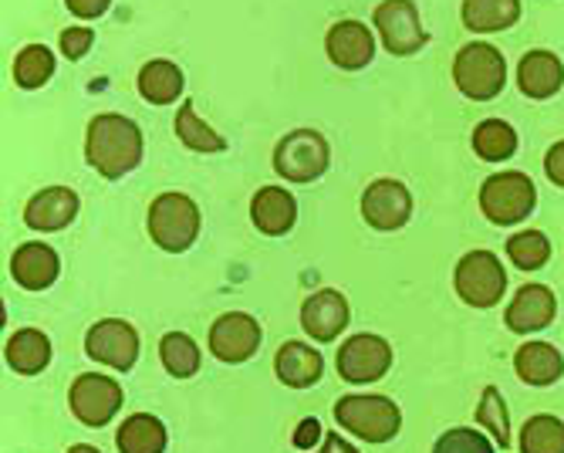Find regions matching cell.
<instances>
[{
    "label": "cell",
    "mask_w": 564,
    "mask_h": 453,
    "mask_svg": "<svg viewBox=\"0 0 564 453\" xmlns=\"http://www.w3.org/2000/svg\"><path fill=\"white\" fill-rule=\"evenodd\" d=\"M261 348V325L243 312L220 315L210 328V352L220 363H247L253 352Z\"/></svg>",
    "instance_id": "4fadbf2b"
},
{
    "label": "cell",
    "mask_w": 564,
    "mask_h": 453,
    "mask_svg": "<svg viewBox=\"0 0 564 453\" xmlns=\"http://www.w3.org/2000/svg\"><path fill=\"white\" fill-rule=\"evenodd\" d=\"M534 204H538V190H534L531 176H524L521 170L494 173L480 186V211L497 227H514V224L528 220Z\"/></svg>",
    "instance_id": "3957f363"
},
{
    "label": "cell",
    "mask_w": 564,
    "mask_h": 453,
    "mask_svg": "<svg viewBox=\"0 0 564 453\" xmlns=\"http://www.w3.org/2000/svg\"><path fill=\"white\" fill-rule=\"evenodd\" d=\"M453 284L470 309H494L507 291V274L497 255H490V250H470L467 258H459Z\"/></svg>",
    "instance_id": "52a82bcc"
},
{
    "label": "cell",
    "mask_w": 564,
    "mask_h": 453,
    "mask_svg": "<svg viewBox=\"0 0 564 453\" xmlns=\"http://www.w3.org/2000/svg\"><path fill=\"white\" fill-rule=\"evenodd\" d=\"M477 423H480L484 430H490V433H494V443H497V446H514V443H510V420H507L503 396H500L494 386H490V389H484V396H480Z\"/></svg>",
    "instance_id": "d6a6232c"
},
{
    "label": "cell",
    "mask_w": 564,
    "mask_h": 453,
    "mask_svg": "<svg viewBox=\"0 0 564 453\" xmlns=\"http://www.w3.org/2000/svg\"><path fill=\"white\" fill-rule=\"evenodd\" d=\"M318 436H322L318 420L307 417V420H304V423H297V430H294V446H297V450H312V446L318 443Z\"/></svg>",
    "instance_id": "74e56055"
},
{
    "label": "cell",
    "mask_w": 564,
    "mask_h": 453,
    "mask_svg": "<svg viewBox=\"0 0 564 453\" xmlns=\"http://www.w3.org/2000/svg\"><path fill=\"white\" fill-rule=\"evenodd\" d=\"M335 420L369 443H389L402 427L399 407L386 396H341L335 402Z\"/></svg>",
    "instance_id": "5b68a950"
},
{
    "label": "cell",
    "mask_w": 564,
    "mask_h": 453,
    "mask_svg": "<svg viewBox=\"0 0 564 453\" xmlns=\"http://www.w3.org/2000/svg\"><path fill=\"white\" fill-rule=\"evenodd\" d=\"M62 261L47 244H21L11 258V278L28 291H44L58 281Z\"/></svg>",
    "instance_id": "ac0fdd59"
},
{
    "label": "cell",
    "mask_w": 564,
    "mask_h": 453,
    "mask_svg": "<svg viewBox=\"0 0 564 453\" xmlns=\"http://www.w3.org/2000/svg\"><path fill=\"white\" fill-rule=\"evenodd\" d=\"M55 55H51V47H44V44H28V47H21L18 52V58H14V82L21 85V88H41V85H47L51 82V75H55Z\"/></svg>",
    "instance_id": "f1b7e54d"
},
{
    "label": "cell",
    "mask_w": 564,
    "mask_h": 453,
    "mask_svg": "<svg viewBox=\"0 0 564 453\" xmlns=\"http://www.w3.org/2000/svg\"><path fill=\"white\" fill-rule=\"evenodd\" d=\"M176 136L186 149H193V153H220V149L227 145V139L220 132H214L207 122H203L196 116V106L186 103L180 112H176Z\"/></svg>",
    "instance_id": "83f0119b"
},
{
    "label": "cell",
    "mask_w": 564,
    "mask_h": 453,
    "mask_svg": "<svg viewBox=\"0 0 564 453\" xmlns=\"http://www.w3.org/2000/svg\"><path fill=\"white\" fill-rule=\"evenodd\" d=\"M250 217L253 224H258L261 234L268 237H281L294 227L297 220V204H294V196L281 186H261L258 196H253V204H250Z\"/></svg>",
    "instance_id": "d6986e66"
},
{
    "label": "cell",
    "mask_w": 564,
    "mask_h": 453,
    "mask_svg": "<svg viewBox=\"0 0 564 453\" xmlns=\"http://www.w3.org/2000/svg\"><path fill=\"white\" fill-rule=\"evenodd\" d=\"M453 82L474 103H490L503 91L507 82V65L503 55L487 41H474L467 47H459L453 58Z\"/></svg>",
    "instance_id": "7a4b0ae2"
},
{
    "label": "cell",
    "mask_w": 564,
    "mask_h": 453,
    "mask_svg": "<svg viewBox=\"0 0 564 453\" xmlns=\"http://www.w3.org/2000/svg\"><path fill=\"white\" fill-rule=\"evenodd\" d=\"M274 369H278V379L291 389H307L315 386L325 373V359L312 345L304 342H284L278 348V359H274Z\"/></svg>",
    "instance_id": "ffe728a7"
},
{
    "label": "cell",
    "mask_w": 564,
    "mask_h": 453,
    "mask_svg": "<svg viewBox=\"0 0 564 453\" xmlns=\"http://www.w3.org/2000/svg\"><path fill=\"white\" fill-rule=\"evenodd\" d=\"M338 376L351 386H369L379 382L389 366H392V348L386 338L379 335H351L341 348H338Z\"/></svg>",
    "instance_id": "9c48e42d"
},
{
    "label": "cell",
    "mask_w": 564,
    "mask_h": 453,
    "mask_svg": "<svg viewBox=\"0 0 564 453\" xmlns=\"http://www.w3.org/2000/svg\"><path fill=\"white\" fill-rule=\"evenodd\" d=\"M149 237L170 255H183L199 237V211L186 193H160L149 207Z\"/></svg>",
    "instance_id": "277c9868"
},
{
    "label": "cell",
    "mask_w": 564,
    "mask_h": 453,
    "mask_svg": "<svg viewBox=\"0 0 564 453\" xmlns=\"http://www.w3.org/2000/svg\"><path fill=\"white\" fill-rule=\"evenodd\" d=\"M68 453H98V450L95 446H72Z\"/></svg>",
    "instance_id": "ab89813d"
},
{
    "label": "cell",
    "mask_w": 564,
    "mask_h": 453,
    "mask_svg": "<svg viewBox=\"0 0 564 453\" xmlns=\"http://www.w3.org/2000/svg\"><path fill=\"white\" fill-rule=\"evenodd\" d=\"M521 0H464V24L474 34H494L507 31L521 21Z\"/></svg>",
    "instance_id": "603a6c76"
},
{
    "label": "cell",
    "mask_w": 564,
    "mask_h": 453,
    "mask_svg": "<svg viewBox=\"0 0 564 453\" xmlns=\"http://www.w3.org/2000/svg\"><path fill=\"white\" fill-rule=\"evenodd\" d=\"M564 85V68L551 52H528L518 65V88L528 98H551Z\"/></svg>",
    "instance_id": "44dd1931"
},
{
    "label": "cell",
    "mask_w": 564,
    "mask_h": 453,
    "mask_svg": "<svg viewBox=\"0 0 564 453\" xmlns=\"http://www.w3.org/2000/svg\"><path fill=\"white\" fill-rule=\"evenodd\" d=\"M65 4H68V11H72L75 18L95 21V18H101V14L109 11L112 0H65Z\"/></svg>",
    "instance_id": "8d00e7d4"
},
{
    "label": "cell",
    "mask_w": 564,
    "mask_h": 453,
    "mask_svg": "<svg viewBox=\"0 0 564 453\" xmlns=\"http://www.w3.org/2000/svg\"><path fill=\"white\" fill-rule=\"evenodd\" d=\"M85 352L101 366L129 373L135 366V359H139V335L122 319H101V322H95L88 328Z\"/></svg>",
    "instance_id": "8fae6325"
},
{
    "label": "cell",
    "mask_w": 564,
    "mask_h": 453,
    "mask_svg": "<svg viewBox=\"0 0 564 453\" xmlns=\"http://www.w3.org/2000/svg\"><path fill=\"white\" fill-rule=\"evenodd\" d=\"M325 52L341 72H362L376 58V37L362 21H338L325 37Z\"/></svg>",
    "instance_id": "5bb4252c"
},
{
    "label": "cell",
    "mask_w": 564,
    "mask_h": 453,
    "mask_svg": "<svg viewBox=\"0 0 564 453\" xmlns=\"http://www.w3.org/2000/svg\"><path fill=\"white\" fill-rule=\"evenodd\" d=\"M514 369L528 386H551L564 376V359L547 342H524L514 356Z\"/></svg>",
    "instance_id": "7402d4cb"
},
{
    "label": "cell",
    "mask_w": 564,
    "mask_h": 453,
    "mask_svg": "<svg viewBox=\"0 0 564 453\" xmlns=\"http://www.w3.org/2000/svg\"><path fill=\"white\" fill-rule=\"evenodd\" d=\"M332 163V149L322 132L294 129L274 149V170L291 183H315Z\"/></svg>",
    "instance_id": "8992f818"
},
{
    "label": "cell",
    "mask_w": 564,
    "mask_h": 453,
    "mask_svg": "<svg viewBox=\"0 0 564 453\" xmlns=\"http://www.w3.org/2000/svg\"><path fill=\"white\" fill-rule=\"evenodd\" d=\"M8 366L21 376H34L51 363V342L41 328H21L18 335H11L8 348Z\"/></svg>",
    "instance_id": "d4e9b609"
},
{
    "label": "cell",
    "mask_w": 564,
    "mask_h": 453,
    "mask_svg": "<svg viewBox=\"0 0 564 453\" xmlns=\"http://www.w3.org/2000/svg\"><path fill=\"white\" fill-rule=\"evenodd\" d=\"M160 359H163V366H166L170 376L189 379V376H196V369H199V348H196V342H193L189 335L170 332V335H163V342H160Z\"/></svg>",
    "instance_id": "4dcf8cb0"
},
{
    "label": "cell",
    "mask_w": 564,
    "mask_h": 453,
    "mask_svg": "<svg viewBox=\"0 0 564 453\" xmlns=\"http://www.w3.org/2000/svg\"><path fill=\"white\" fill-rule=\"evenodd\" d=\"M139 95L145 98L149 106H170L183 95V72L180 65L166 62V58H156L142 65L139 72Z\"/></svg>",
    "instance_id": "cb8c5ba5"
},
{
    "label": "cell",
    "mask_w": 564,
    "mask_h": 453,
    "mask_svg": "<svg viewBox=\"0 0 564 453\" xmlns=\"http://www.w3.org/2000/svg\"><path fill=\"white\" fill-rule=\"evenodd\" d=\"M521 453H564V423L538 413L521 427Z\"/></svg>",
    "instance_id": "f546056e"
},
{
    "label": "cell",
    "mask_w": 564,
    "mask_h": 453,
    "mask_svg": "<svg viewBox=\"0 0 564 453\" xmlns=\"http://www.w3.org/2000/svg\"><path fill=\"white\" fill-rule=\"evenodd\" d=\"M119 453H166V427L149 417V413H139V417H129L122 427H119Z\"/></svg>",
    "instance_id": "484cf974"
},
{
    "label": "cell",
    "mask_w": 564,
    "mask_h": 453,
    "mask_svg": "<svg viewBox=\"0 0 564 453\" xmlns=\"http://www.w3.org/2000/svg\"><path fill=\"white\" fill-rule=\"evenodd\" d=\"M544 173H547V180H551L554 186L564 190V139L554 142V145L547 149V157H544Z\"/></svg>",
    "instance_id": "d590c367"
},
{
    "label": "cell",
    "mask_w": 564,
    "mask_h": 453,
    "mask_svg": "<svg viewBox=\"0 0 564 453\" xmlns=\"http://www.w3.org/2000/svg\"><path fill=\"white\" fill-rule=\"evenodd\" d=\"M318 453H358V450H355V446H351L348 440H341V436H335V433H332V436L325 440V446H322Z\"/></svg>",
    "instance_id": "f35d334b"
},
{
    "label": "cell",
    "mask_w": 564,
    "mask_h": 453,
    "mask_svg": "<svg viewBox=\"0 0 564 453\" xmlns=\"http://www.w3.org/2000/svg\"><path fill=\"white\" fill-rule=\"evenodd\" d=\"M433 453H494V443L470 427H453L436 440Z\"/></svg>",
    "instance_id": "836d02e7"
},
{
    "label": "cell",
    "mask_w": 564,
    "mask_h": 453,
    "mask_svg": "<svg viewBox=\"0 0 564 453\" xmlns=\"http://www.w3.org/2000/svg\"><path fill=\"white\" fill-rule=\"evenodd\" d=\"M507 255L521 271H541L551 258V240L541 230H521L507 240Z\"/></svg>",
    "instance_id": "1f68e13d"
},
{
    "label": "cell",
    "mask_w": 564,
    "mask_h": 453,
    "mask_svg": "<svg viewBox=\"0 0 564 453\" xmlns=\"http://www.w3.org/2000/svg\"><path fill=\"white\" fill-rule=\"evenodd\" d=\"M68 402L85 427H106L122 407V386L101 373H85L72 382Z\"/></svg>",
    "instance_id": "30bf717a"
},
{
    "label": "cell",
    "mask_w": 564,
    "mask_h": 453,
    "mask_svg": "<svg viewBox=\"0 0 564 453\" xmlns=\"http://www.w3.org/2000/svg\"><path fill=\"white\" fill-rule=\"evenodd\" d=\"M474 153L487 163H503L518 153V132L500 119H487L474 129Z\"/></svg>",
    "instance_id": "4316f807"
},
{
    "label": "cell",
    "mask_w": 564,
    "mask_h": 453,
    "mask_svg": "<svg viewBox=\"0 0 564 453\" xmlns=\"http://www.w3.org/2000/svg\"><path fill=\"white\" fill-rule=\"evenodd\" d=\"M362 217L376 230H399L413 217V193L399 180H376L362 193Z\"/></svg>",
    "instance_id": "7c38bea8"
},
{
    "label": "cell",
    "mask_w": 564,
    "mask_h": 453,
    "mask_svg": "<svg viewBox=\"0 0 564 453\" xmlns=\"http://www.w3.org/2000/svg\"><path fill=\"white\" fill-rule=\"evenodd\" d=\"M91 44H95V34L88 28H68V31H62V55L72 58V62L85 58L91 52Z\"/></svg>",
    "instance_id": "e575fe53"
},
{
    "label": "cell",
    "mask_w": 564,
    "mask_h": 453,
    "mask_svg": "<svg viewBox=\"0 0 564 453\" xmlns=\"http://www.w3.org/2000/svg\"><path fill=\"white\" fill-rule=\"evenodd\" d=\"M301 325L304 332L318 338V342H332L345 332L348 325V301L341 291H315L312 298L304 301V309H301Z\"/></svg>",
    "instance_id": "e0dca14e"
},
{
    "label": "cell",
    "mask_w": 564,
    "mask_h": 453,
    "mask_svg": "<svg viewBox=\"0 0 564 453\" xmlns=\"http://www.w3.org/2000/svg\"><path fill=\"white\" fill-rule=\"evenodd\" d=\"M372 21L389 55L405 58V55H416L426 44V31L420 24V11L413 0H382Z\"/></svg>",
    "instance_id": "ba28073f"
},
{
    "label": "cell",
    "mask_w": 564,
    "mask_h": 453,
    "mask_svg": "<svg viewBox=\"0 0 564 453\" xmlns=\"http://www.w3.org/2000/svg\"><path fill=\"white\" fill-rule=\"evenodd\" d=\"M557 315V301H554V291L547 284H524L514 301H510V309L503 315L507 328L518 332V335H531V332H541L554 322Z\"/></svg>",
    "instance_id": "9a60e30c"
},
{
    "label": "cell",
    "mask_w": 564,
    "mask_h": 453,
    "mask_svg": "<svg viewBox=\"0 0 564 453\" xmlns=\"http://www.w3.org/2000/svg\"><path fill=\"white\" fill-rule=\"evenodd\" d=\"M142 129L126 116H95L85 132V160L106 180H122L142 163Z\"/></svg>",
    "instance_id": "6da1fadb"
},
{
    "label": "cell",
    "mask_w": 564,
    "mask_h": 453,
    "mask_svg": "<svg viewBox=\"0 0 564 453\" xmlns=\"http://www.w3.org/2000/svg\"><path fill=\"white\" fill-rule=\"evenodd\" d=\"M75 217H78V193L68 186H47L34 193V199L24 207V224L44 234L65 230Z\"/></svg>",
    "instance_id": "2e32d148"
}]
</instances>
